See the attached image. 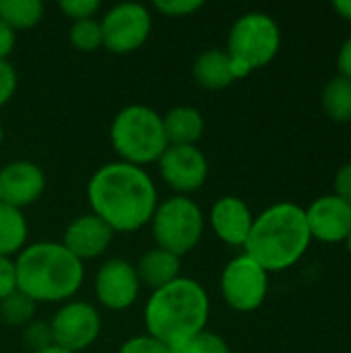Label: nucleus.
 <instances>
[{
  "mask_svg": "<svg viewBox=\"0 0 351 353\" xmlns=\"http://www.w3.org/2000/svg\"><path fill=\"white\" fill-rule=\"evenodd\" d=\"M157 168L161 180L184 196L199 190L209 176V161L197 145H168Z\"/></svg>",
  "mask_w": 351,
  "mask_h": 353,
  "instance_id": "11",
  "label": "nucleus"
},
{
  "mask_svg": "<svg viewBox=\"0 0 351 353\" xmlns=\"http://www.w3.org/2000/svg\"><path fill=\"white\" fill-rule=\"evenodd\" d=\"M323 110L335 122H351V81L337 74L323 89Z\"/></svg>",
  "mask_w": 351,
  "mask_h": 353,
  "instance_id": "22",
  "label": "nucleus"
},
{
  "mask_svg": "<svg viewBox=\"0 0 351 353\" xmlns=\"http://www.w3.org/2000/svg\"><path fill=\"white\" fill-rule=\"evenodd\" d=\"M70 43L79 52H97L103 48V35H101V25L97 19H85V21H74L68 31Z\"/></svg>",
  "mask_w": 351,
  "mask_h": 353,
  "instance_id": "24",
  "label": "nucleus"
},
{
  "mask_svg": "<svg viewBox=\"0 0 351 353\" xmlns=\"http://www.w3.org/2000/svg\"><path fill=\"white\" fill-rule=\"evenodd\" d=\"M14 290H17L14 261L8 256H0V300L10 296Z\"/></svg>",
  "mask_w": 351,
  "mask_h": 353,
  "instance_id": "31",
  "label": "nucleus"
},
{
  "mask_svg": "<svg viewBox=\"0 0 351 353\" xmlns=\"http://www.w3.org/2000/svg\"><path fill=\"white\" fill-rule=\"evenodd\" d=\"M348 250H350V254H351V234H350V238H348Z\"/></svg>",
  "mask_w": 351,
  "mask_h": 353,
  "instance_id": "38",
  "label": "nucleus"
},
{
  "mask_svg": "<svg viewBox=\"0 0 351 353\" xmlns=\"http://www.w3.org/2000/svg\"><path fill=\"white\" fill-rule=\"evenodd\" d=\"M19 87V74L10 60H0V108H4Z\"/></svg>",
  "mask_w": 351,
  "mask_h": 353,
  "instance_id": "30",
  "label": "nucleus"
},
{
  "mask_svg": "<svg viewBox=\"0 0 351 353\" xmlns=\"http://www.w3.org/2000/svg\"><path fill=\"white\" fill-rule=\"evenodd\" d=\"M221 296L236 312L259 310L269 294V273L246 252L232 259L221 271Z\"/></svg>",
  "mask_w": 351,
  "mask_h": 353,
  "instance_id": "8",
  "label": "nucleus"
},
{
  "mask_svg": "<svg viewBox=\"0 0 351 353\" xmlns=\"http://www.w3.org/2000/svg\"><path fill=\"white\" fill-rule=\"evenodd\" d=\"M0 205H2V194H0Z\"/></svg>",
  "mask_w": 351,
  "mask_h": 353,
  "instance_id": "39",
  "label": "nucleus"
},
{
  "mask_svg": "<svg viewBox=\"0 0 351 353\" xmlns=\"http://www.w3.org/2000/svg\"><path fill=\"white\" fill-rule=\"evenodd\" d=\"M209 312L207 290L197 279L180 275L166 288L151 292L143 310V323L147 335L174 350L205 331Z\"/></svg>",
  "mask_w": 351,
  "mask_h": 353,
  "instance_id": "3",
  "label": "nucleus"
},
{
  "mask_svg": "<svg viewBox=\"0 0 351 353\" xmlns=\"http://www.w3.org/2000/svg\"><path fill=\"white\" fill-rule=\"evenodd\" d=\"M35 306L37 304L31 298L14 290L10 296L0 300V321L8 327H25L33 321Z\"/></svg>",
  "mask_w": 351,
  "mask_h": 353,
  "instance_id": "23",
  "label": "nucleus"
},
{
  "mask_svg": "<svg viewBox=\"0 0 351 353\" xmlns=\"http://www.w3.org/2000/svg\"><path fill=\"white\" fill-rule=\"evenodd\" d=\"M29 225L21 209L0 205V256L19 254L27 246Z\"/></svg>",
  "mask_w": 351,
  "mask_h": 353,
  "instance_id": "20",
  "label": "nucleus"
},
{
  "mask_svg": "<svg viewBox=\"0 0 351 353\" xmlns=\"http://www.w3.org/2000/svg\"><path fill=\"white\" fill-rule=\"evenodd\" d=\"M337 68L339 74L351 81V35L341 43L339 54H337Z\"/></svg>",
  "mask_w": 351,
  "mask_h": 353,
  "instance_id": "34",
  "label": "nucleus"
},
{
  "mask_svg": "<svg viewBox=\"0 0 351 353\" xmlns=\"http://www.w3.org/2000/svg\"><path fill=\"white\" fill-rule=\"evenodd\" d=\"M110 143L120 161L139 168L157 163L170 145L161 114L145 103H130L114 116L110 124Z\"/></svg>",
  "mask_w": 351,
  "mask_h": 353,
  "instance_id": "5",
  "label": "nucleus"
},
{
  "mask_svg": "<svg viewBox=\"0 0 351 353\" xmlns=\"http://www.w3.org/2000/svg\"><path fill=\"white\" fill-rule=\"evenodd\" d=\"M17 43V33L0 21V60H8Z\"/></svg>",
  "mask_w": 351,
  "mask_h": 353,
  "instance_id": "33",
  "label": "nucleus"
},
{
  "mask_svg": "<svg viewBox=\"0 0 351 353\" xmlns=\"http://www.w3.org/2000/svg\"><path fill=\"white\" fill-rule=\"evenodd\" d=\"M23 343L27 345V350H31V353L41 352V350L54 345L50 323H46V321H31L29 325H25L23 327Z\"/></svg>",
  "mask_w": 351,
  "mask_h": 353,
  "instance_id": "26",
  "label": "nucleus"
},
{
  "mask_svg": "<svg viewBox=\"0 0 351 353\" xmlns=\"http://www.w3.org/2000/svg\"><path fill=\"white\" fill-rule=\"evenodd\" d=\"M172 353H232L230 345L225 343L223 337H219L217 333L211 331H201L199 335L190 337L188 341H184L182 345L174 347Z\"/></svg>",
  "mask_w": 351,
  "mask_h": 353,
  "instance_id": "25",
  "label": "nucleus"
},
{
  "mask_svg": "<svg viewBox=\"0 0 351 353\" xmlns=\"http://www.w3.org/2000/svg\"><path fill=\"white\" fill-rule=\"evenodd\" d=\"M134 269L141 285H147L155 292L180 277V256L155 246L141 254Z\"/></svg>",
  "mask_w": 351,
  "mask_h": 353,
  "instance_id": "17",
  "label": "nucleus"
},
{
  "mask_svg": "<svg viewBox=\"0 0 351 353\" xmlns=\"http://www.w3.org/2000/svg\"><path fill=\"white\" fill-rule=\"evenodd\" d=\"M58 6L64 12V17H68L74 23V21L95 19L101 4L97 0H60Z\"/></svg>",
  "mask_w": 351,
  "mask_h": 353,
  "instance_id": "28",
  "label": "nucleus"
},
{
  "mask_svg": "<svg viewBox=\"0 0 351 353\" xmlns=\"http://www.w3.org/2000/svg\"><path fill=\"white\" fill-rule=\"evenodd\" d=\"M310 242L306 209L283 201L254 217L244 250L267 273H281L292 269L308 252Z\"/></svg>",
  "mask_w": 351,
  "mask_h": 353,
  "instance_id": "4",
  "label": "nucleus"
},
{
  "mask_svg": "<svg viewBox=\"0 0 351 353\" xmlns=\"http://www.w3.org/2000/svg\"><path fill=\"white\" fill-rule=\"evenodd\" d=\"M46 6L41 0H0V21L14 33L35 27L43 19Z\"/></svg>",
  "mask_w": 351,
  "mask_h": 353,
  "instance_id": "21",
  "label": "nucleus"
},
{
  "mask_svg": "<svg viewBox=\"0 0 351 353\" xmlns=\"http://www.w3.org/2000/svg\"><path fill=\"white\" fill-rule=\"evenodd\" d=\"M153 8L163 17H190L203 8V0H155Z\"/></svg>",
  "mask_w": 351,
  "mask_h": 353,
  "instance_id": "29",
  "label": "nucleus"
},
{
  "mask_svg": "<svg viewBox=\"0 0 351 353\" xmlns=\"http://www.w3.org/2000/svg\"><path fill=\"white\" fill-rule=\"evenodd\" d=\"M281 48V31L277 21L261 10L238 17L230 29L225 52L232 60L244 64L250 72L267 66Z\"/></svg>",
  "mask_w": 351,
  "mask_h": 353,
  "instance_id": "7",
  "label": "nucleus"
},
{
  "mask_svg": "<svg viewBox=\"0 0 351 353\" xmlns=\"http://www.w3.org/2000/svg\"><path fill=\"white\" fill-rule=\"evenodd\" d=\"M93 292L95 300L108 310L120 312L130 308L141 292V281L134 265L122 256L108 259L95 273Z\"/></svg>",
  "mask_w": 351,
  "mask_h": 353,
  "instance_id": "12",
  "label": "nucleus"
},
{
  "mask_svg": "<svg viewBox=\"0 0 351 353\" xmlns=\"http://www.w3.org/2000/svg\"><path fill=\"white\" fill-rule=\"evenodd\" d=\"M17 290L35 304H64L81 290L85 265L62 242L27 244L14 261Z\"/></svg>",
  "mask_w": 351,
  "mask_h": 353,
  "instance_id": "2",
  "label": "nucleus"
},
{
  "mask_svg": "<svg viewBox=\"0 0 351 353\" xmlns=\"http://www.w3.org/2000/svg\"><path fill=\"white\" fill-rule=\"evenodd\" d=\"M161 118L170 145H197L203 137L205 118L192 105H176Z\"/></svg>",
  "mask_w": 351,
  "mask_h": 353,
  "instance_id": "19",
  "label": "nucleus"
},
{
  "mask_svg": "<svg viewBox=\"0 0 351 353\" xmlns=\"http://www.w3.org/2000/svg\"><path fill=\"white\" fill-rule=\"evenodd\" d=\"M114 240V230L93 213L74 217L62 236V244L81 263L101 256Z\"/></svg>",
  "mask_w": 351,
  "mask_h": 353,
  "instance_id": "16",
  "label": "nucleus"
},
{
  "mask_svg": "<svg viewBox=\"0 0 351 353\" xmlns=\"http://www.w3.org/2000/svg\"><path fill=\"white\" fill-rule=\"evenodd\" d=\"M149 225L159 248L184 256L192 252L203 238L205 213L192 199L174 194L157 205Z\"/></svg>",
  "mask_w": 351,
  "mask_h": 353,
  "instance_id": "6",
  "label": "nucleus"
},
{
  "mask_svg": "<svg viewBox=\"0 0 351 353\" xmlns=\"http://www.w3.org/2000/svg\"><path fill=\"white\" fill-rule=\"evenodd\" d=\"M339 199H343L351 207V161L341 165L335 174V192Z\"/></svg>",
  "mask_w": 351,
  "mask_h": 353,
  "instance_id": "32",
  "label": "nucleus"
},
{
  "mask_svg": "<svg viewBox=\"0 0 351 353\" xmlns=\"http://www.w3.org/2000/svg\"><path fill=\"white\" fill-rule=\"evenodd\" d=\"M35 353H72V352L62 350V347H58V345H50V347H46V350H41V352H35Z\"/></svg>",
  "mask_w": 351,
  "mask_h": 353,
  "instance_id": "36",
  "label": "nucleus"
},
{
  "mask_svg": "<svg viewBox=\"0 0 351 353\" xmlns=\"http://www.w3.org/2000/svg\"><path fill=\"white\" fill-rule=\"evenodd\" d=\"M306 221L312 240L325 244L348 242L351 234V207L337 194H325L306 209Z\"/></svg>",
  "mask_w": 351,
  "mask_h": 353,
  "instance_id": "14",
  "label": "nucleus"
},
{
  "mask_svg": "<svg viewBox=\"0 0 351 353\" xmlns=\"http://www.w3.org/2000/svg\"><path fill=\"white\" fill-rule=\"evenodd\" d=\"M87 199L91 213L103 219L114 234L143 230L159 205L157 186L149 172L120 159L93 172L87 182Z\"/></svg>",
  "mask_w": 351,
  "mask_h": 353,
  "instance_id": "1",
  "label": "nucleus"
},
{
  "mask_svg": "<svg viewBox=\"0 0 351 353\" xmlns=\"http://www.w3.org/2000/svg\"><path fill=\"white\" fill-rule=\"evenodd\" d=\"M192 77L197 85L217 91L230 87L236 79L232 74V60L225 50H207L197 56L192 64Z\"/></svg>",
  "mask_w": 351,
  "mask_h": 353,
  "instance_id": "18",
  "label": "nucleus"
},
{
  "mask_svg": "<svg viewBox=\"0 0 351 353\" xmlns=\"http://www.w3.org/2000/svg\"><path fill=\"white\" fill-rule=\"evenodd\" d=\"M46 190L43 170L29 159L8 161L0 170V194L2 203L14 209H23L39 201Z\"/></svg>",
  "mask_w": 351,
  "mask_h": 353,
  "instance_id": "13",
  "label": "nucleus"
},
{
  "mask_svg": "<svg viewBox=\"0 0 351 353\" xmlns=\"http://www.w3.org/2000/svg\"><path fill=\"white\" fill-rule=\"evenodd\" d=\"M118 353H172V350L166 343H161L159 339L145 333V335H137V337L126 339L118 347Z\"/></svg>",
  "mask_w": 351,
  "mask_h": 353,
  "instance_id": "27",
  "label": "nucleus"
},
{
  "mask_svg": "<svg viewBox=\"0 0 351 353\" xmlns=\"http://www.w3.org/2000/svg\"><path fill=\"white\" fill-rule=\"evenodd\" d=\"M103 48L112 54H130L151 35V10L141 2H118L99 21Z\"/></svg>",
  "mask_w": 351,
  "mask_h": 353,
  "instance_id": "9",
  "label": "nucleus"
},
{
  "mask_svg": "<svg viewBox=\"0 0 351 353\" xmlns=\"http://www.w3.org/2000/svg\"><path fill=\"white\" fill-rule=\"evenodd\" d=\"M2 141H4V126H2V120H0V145H2Z\"/></svg>",
  "mask_w": 351,
  "mask_h": 353,
  "instance_id": "37",
  "label": "nucleus"
},
{
  "mask_svg": "<svg viewBox=\"0 0 351 353\" xmlns=\"http://www.w3.org/2000/svg\"><path fill=\"white\" fill-rule=\"evenodd\" d=\"M333 10H335L341 19H345V21H350L351 23V0H335V2H333Z\"/></svg>",
  "mask_w": 351,
  "mask_h": 353,
  "instance_id": "35",
  "label": "nucleus"
},
{
  "mask_svg": "<svg viewBox=\"0 0 351 353\" xmlns=\"http://www.w3.org/2000/svg\"><path fill=\"white\" fill-rule=\"evenodd\" d=\"M54 345L72 353L85 352L101 335V314L85 300L64 302L50 321Z\"/></svg>",
  "mask_w": 351,
  "mask_h": 353,
  "instance_id": "10",
  "label": "nucleus"
},
{
  "mask_svg": "<svg viewBox=\"0 0 351 353\" xmlns=\"http://www.w3.org/2000/svg\"><path fill=\"white\" fill-rule=\"evenodd\" d=\"M254 223V215L244 199L240 196H221L213 203L209 211V225L215 236L228 246H242L246 244L250 230Z\"/></svg>",
  "mask_w": 351,
  "mask_h": 353,
  "instance_id": "15",
  "label": "nucleus"
}]
</instances>
